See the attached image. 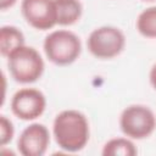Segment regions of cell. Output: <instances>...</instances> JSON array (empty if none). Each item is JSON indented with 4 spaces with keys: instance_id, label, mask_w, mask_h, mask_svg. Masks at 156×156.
Segmentation results:
<instances>
[{
    "instance_id": "1",
    "label": "cell",
    "mask_w": 156,
    "mask_h": 156,
    "mask_svg": "<svg viewBox=\"0 0 156 156\" xmlns=\"http://www.w3.org/2000/svg\"><path fill=\"white\" fill-rule=\"evenodd\" d=\"M52 132L57 145L67 152H77L84 149L90 135L87 117L76 110L60 112L54 119Z\"/></svg>"
},
{
    "instance_id": "2",
    "label": "cell",
    "mask_w": 156,
    "mask_h": 156,
    "mask_svg": "<svg viewBox=\"0 0 156 156\" xmlns=\"http://www.w3.org/2000/svg\"><path fill=\"white\" fill-rule=\"evenodd\" d=\"M44 52L50 62L57 66L73 63L80 55V39L69 30H55L44 40Z\"/></svg>"
},
{
    "instance_id": "3",
    "label": "cell",
    "mask_w": 156,
    "mask_h": 156,
    "mask_svg": "<svg viewBox=\"0 0 156 156\" xmlns=\"http://www.w3.org/2000/svg\"><path fill=\"white\" fill-rule=\"evenodd\" d=\"M7 58L10 73L17 83H34L44 72V61L40 54L32 46L23 45L15 50Z\"/></svg>"
},
{
    "instance_id": "4",
    "label": "cell",
    "mask_w": 156,
    "mask_h": 156,
    "mask_svg": "<svg viewBox=\"0 0 156 156\" xmlns=\"http://www.w3.org/2000/svg\"><path fill=\"white\" fill-rule=\"evenodd\" d=\"M119 127L126 136L141 140L150 136L156 129V117L147 106L130 105L122 111Z\"/></svg>"
},
{
    "instance_id": "5",
    "label": "cell",
    "mask_w": 156,
    "mask_h": 156,
    "mask_svg": "<svg viewBox=\"0 0 156 156\" xmlns=\"http://www.w3.org/2000/svg\"><path fill=\"white\" fill-rule=\"evenodd\" d=\"M90 54L100 60H110L118 56L126 45V37L119 28L104 26L94 29L87 41Z\"/></svg>"
},
{
    "instance_id": "6",
    "label": "cell",
    "mask_w": 156,
    "mask_h": 156,
    "mask_svg": "<svg viewBox=\"0 0 156 156\" xmlns=\"http://www.w3.org/2000/svg\"><path fill=\"white\" fill-rule=\"evenodd\" d=\"M46 107L44 94L34 88L17 90L11 100V110L16 117L23 121H33L40 117Z\"/></svg>"
},
{
    "instance_id": "7",
    "label": "cell",
    "mask_w": 156,
    "mask_h": 156,
    "mask_svg": "<svg viewBox=\"0 0 156 156\" xmlns=\"http://www.w3.org/2000/svg\"><path fill=\"white\" fill-rule=\"evenodd\" d=\"M21 10L26 22L38 30H48L57 24L55 0H22Z\"/></svg>"
},
{
    "instance_id": "8",
    "label": "cell",
    "mask_w": 156,
    "mask_h": 156,
    "mask_svg": "<svg viewBox=\"0 0 156 156\" xmlns=\"http://www.w3.org/2000/svg\"><path fill=\"white\" fill-rule=\"evenodd\" d=\"M50 144V133L44 124L33 123L20 135L17 147L23 156H43Z\"/></svg>"
},
{
    "instance_id": "9",
    "label": "cell",
    "mask_w": 156,
    "mask_h": 156,
    "mask_svg": "<svg viewBox=\"0 0 156 156\" xmlns=\"http://www.w3.org/2000/svg\"><path fill=\"white\" fill-rule=\"evenodd\" d=\"M55 5L60 26H72L82 17L83 6L79 0H55Z\"/></svg>"
},
{
    "instance_id": "10",
    "label": "cell",
    "mask_w": 156,
    "mask_h": 156,
    "mask_svg": "<svg viewBox=\"0 0 156 156\" xmlns=\"http://www.w3.org/2000/svg\"><path fill=\"white\" fill-rule=\"evenodd\" d=\"M24 45L23 33L15 26H4L0 29V52L9 57L15 50Z\"/></svg>"
},
{
    "instance_id": "11",
    "label": "cell",
    "mask_w": 156,
    "mask_h": 156,
    "mask_svg": "<svg viewBox=\"0 0 156 156\" xmlns=\"http://www.w3.org/2000/svg\"><path fill=\"white\" fill-rule=\"evenodd\" d=\"M136 152L134 144L126 138H113L108 140L102 149L104 156H135Z\"/></svg>"
},
{
    "instance_id": "12",
    "label": "cell",
    "mask_w": 156,
    "mask_h": 156,
    "mask_svg": "<svg viewBox=\"0 0 156 156\" xmlns=\"http://www.w3.org/2000/svg\"><path fill=\"white\" fill-rule=\"evenodd\" d=\"M136 29L145 38H156V6L144 10L138 16Z\"/></svg>"
},
{
    "instance_id": "13",
    "label": "cell",
    "mask_w": 156,
    "mask_h": 156,
    "mask_svg": "<svg viewBox=\"0 0 156 156\" xmlns=\"http://www.w3.org/2000/svg\"><path fill=\"white\" fill-rule=\"evenodd\" d=\"M15 129L12 122L4 115L0 116V145L5 146L7 143L12 140Z\"/></svg>"
},
{
    "instance_id": "14",
    "label": "cell",
    "mask_w": 156,
    "mask_h": 156,
    "mask_svg": "<svg viewBox=\"0 0 156 156\" xmlns=\"http://www.w3.org/2000/svg\"><path fill=\"white\" fill-rule=\"evenodd\" d=\"M16 1H17V0H0V9H1L2 11H5V10L12 7V6L16 4Z\"/></svg>"
},
{
    "instance_id": "15",
    "label": "cell",
    "mask_w": 156,
    "mask_h": 156,
    "mask_svg": "<svg viewBox=\"0 0 156 156\" xmlns=\"http://www.w3.org/2000/svg\"><path fill=\"white\" fill-rule=\"evenodd\" d=\"M150 83L154 87V89H156V63L151 67L150 71Z\"/></svg>"
},
{
    "instance_id": "16",
    "label": "cell",
    "mask_w": 156,
    "mask_h": 156,
    "mask_svg": "<svg viewBox=\"0 0 156 156\" xmlns=\"http://www.w3.org/2000/svg\"><path fill=\"white\" fill-rule=\"evenodd\" d=\"M143 1H147V2H151V1H156V0H143Z\"/></svg>"
}]
</instances>
